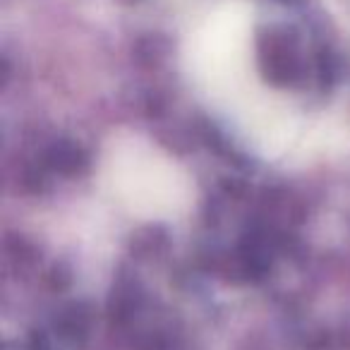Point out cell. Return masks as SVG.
<instances>
[{
    "mask_svg": "<svg viewBox=\"0 0 350 350\" xmlns=\"http://www.w3.org/2000/svg\"><path fill=\"white\" fill-rule=\"evenodd\" d=\"M262 63L267 75L278 84H291L300 75V58L293 41L283 34H271L262 46Z\"/></svg>",
    "mask_w": 350,
    "mask_h": 350,
    "instance_id": "1",
    "label": "cell"
},
{
    "mask_svg": "<svg viewBox=\"0 0 350 350\" xmlns=\"http://www.w3.org/2000/svg\"><path fill=\"white\" fill-rule=\"evenodd\" d=\"M49 163L60 173H77L84 165V154L79 146L70 144V142H60L49 151Z\"/></svg>",
    "mask_w": 350,
    "mask_h": 350,
    "instance_id": "2",
    "label": "cell"
}]
</instances>
